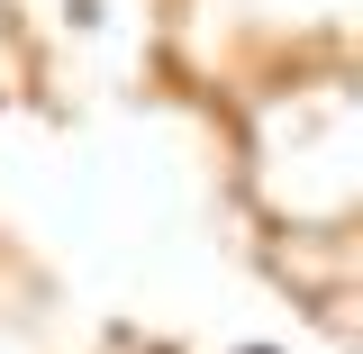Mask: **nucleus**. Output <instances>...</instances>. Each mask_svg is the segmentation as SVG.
<instances>
[{"label":"nucleus","mask_w":363,"mask_h":354,"mask_svg":"<svg viewBox=\"0 0 363 354\" xmlns=\"http://www.w3.org/2000/svg\"><path fill=\"white\" fill-rule=\"evenodd\" d=\"M245 354H281V345H245Z\"/></svg>","instance_id":"nucleus-1"}]
</instances>
